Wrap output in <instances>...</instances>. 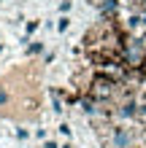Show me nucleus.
Masks as SVG:
<instances>
[{"label":"nucleus","mask_w":146,"mask_h":148,"mask_svg":"<svg viewBox=\"0 0 146 148\" xmlns=\"http://www.w3.org/2000/svg\"><path fill=\"white\" fill-rule=\"evenodd\" d=\"M135 3H138V5H141V8H146V0H135Z\"/></svg>","instance_id":"2"},{"label":"nucleus","mask_w":146,"mask_h":148,"mask_svg":"<svg viewBox=\"0 0 146 148\" xmlns=\"http://www.w3.org/2000/svg\"><path fill=\"white\" fill-rule=\"evenodd\" d=\"M116 94V78H111L106 73H98L95 78L89 81L87 86V100H98V102H106Z\"/></svg>","instance_id":"1"}]
</instances>
